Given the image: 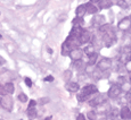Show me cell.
Returning a JSON list of instances; mask_svg holds the SVG:
<instances>
[{
    "mask_svg": "<svg viewBox=\"0 0 131 120\" xmlns=\"http://www.w3.org/2000/svg\"><path fill=\"white\" fill-rule=\"evenodd\" d=\"M13 104H14V102H13V99H12V97L9 96V94H6V95H4V96L1 97V102H0V106H1L5 110H7V111H12Z\"/></svg>",
    "mask_w": 131,
    "mask_h": 120,
    "instance_id": "obj_1",
    "label": "cell"
},
{
    "mask_svg": "<svg viewBox=\"0 0 131 120\" xmlns=\"http://www.w3.org/2000/svg\"><path fill=\"white\" fill-rule=\"evenodd\" d=\"M121 86L120 85H117V84H114V85H112V86L110 87V89H108V92H107V95L110 99H116L117 96L121 94Z\"/></svg>",
    "mask_w": 131,
    "mask_h": 120,
    "instance_id": "obj_2",
    "label": "cell"
},
{
    "mask_svg": "<svg viewBox=\"0 0 131 120\" xmlns=\"http://www.w3.org/2000/svg\"><path fill=\"white\" fill-rule=\"evenodd\" d=\"M112 67V60L110 58H103L99 60V62L97 64V68L100 69L102 71H105L107 69H110Z\"/></svg>",
    "mask_w": 131,
    "mask_h": 120,
    "instance_id": "obj_3",
    "label": "cell"
},
{
    "mask_svg": "<svg viewBox=\"0 0 131 120\" xmlns=\"http://www.w3.org/2000/svg\"><path fill=\"white\" fill-rule=\"evenodd\" d=\"M117 27H119V29H121V31H128L131 27V19L129 17L122 18L119 22V24H117Z\"/></svg>",
    "mask_w": 131,
    "mask_h": 120,
    "instance_id": "obj_4",
    "label": "cell"
},
{
    "mask_svg": "<svg viewBox=\"0 0 131 120\" xmlns=\"http://www.w3.org/2000/svg\"><path fill=\"white\" fill-rule=\"evenodd\" d=\"M70 58H71L73 61H78V60H81L82 58V50H80L79 48L77 49H72L69 53Z\"/></svg>",
    "mask_w": 131,
    "mask_h": 120,
    "instance_id": "obj_5",
    "label": "cell"
},
{
    "mask_svg": "<svg viewBox=\"0 0 131 120\" xmlns=\"http://www.w3.org/2000/svg\"><path fill=\"white\" fill-rule=\"evenodd\" d=\"M105 95L104 94H99L98 96H96L94 97V99H91L89 101V106L90 107H98V106H100L102 103H104L105 102Z\"/></svg>",
    "mask_w": 131,
    "mask_h": 120,
    "instance_id": "obj_6",
    "label": "cell"
},
{
    "mask_svg": "<svg viewBox=\"0 0 131 120\" xmlns=\"http://www.w3.org/2000/svg\"><path fill=\"white\" fill-rule=\"evenodd\" d=\"M81 92H82V93H84V94H87L88 96H90V95H92V94L97 93V92H98V88L95 86V85L89 84V85H85L83 88L81 89Z\"/></svg>",
    "mask_w": 131,
    "mask_h": 120,
    "instance_id": "obj_7",
    "label": "cell"
},
{
    "mask_svg": "<svg viewBox=\"0 0 131 120\" xmlns=\"http://www.w3.org/2000/svg\"><path fill=\"white\" fill-rule=\"evenodd\" d=\"M90 39H91V35H90V33H89V31H87V29H83L82 31V33L80 34V36H79V42H80V44H84V43H88V42L90 41Z\"/></svg>",
    "mask_w": 131,
    "mask_h": 120,
    "instance_id": "obj_8",
    "label": "cell"
},
{
    "mask_svg": "<svg viewBox=\"0 0 131 120\" xmlns=\"http://www.w3.org/2000/svg\"><path fill=\"white\" fill-rule=\"evenodd\" d=\"M120 117L124 120H129L131 119V109L128 107H122L120 111Z\"/></svg>",
    "mask_w": 131,
    "mask_h": 120,
    "instance_id": "obj_9",
    "label": "cell"
},
{
    "mask_svg": "<svg viewBox=\"0 0 131 120\" xmlns=\"http://www.w3.org/2000/svg\"><path fill=\"white\" fill-rule=\"evenodd\" d=\"M104 16H102V15H99V16H95L94 18H92V26L94 27H99L100 25H103V23H104Z\"/></svg>",
    "mask_w": 131,
    "mask_h": 120,
    "instance_id": "obj_10",
    "label": "cell"
},
{
    "mask_svg": "<svg viewBox=\"0 0 131 120\" xmlns=\"http://www.w3.org/2000/svg\"><path fill=\"white\" fill-rule=\"evenodd\" d=\"M75 14H77V17L82 18V17L87 14V7H85V5H80L77 8V10H75Z\"/></svg>",
    "mask_w": 131,
    "mask_h": 120,
    "instance_id": "obj_11",
    "label": "cell"
},
{
    "mask_svg": "<svg viewBox=\"0 0 131 120\" xmlns=\"http://www.w3.org/2000/svg\"><path fill=\"white\" fill-rule=\"evenodd\" d=\"M82 27H80V26H74L72 28V31H71V33H70V36H72V37H77V39H79V36H80V34L82 33Z\"/></svg>",
    "mask_w": 131,
    "mask_h": 120,
    "instance_id": "obj_12",
    "label": "cell"
},
{
    "mask_svg": "<svg viewBox=\"0 0 131 120\" xmlns=\"http://www.w3.org/2000/svg\"><path fill=\"white\" fill-rule=\"evenodd\" d=\"M66 88H67V91H70V92H78L80 86H79V84L75 83V82H69V83L66 84Z\"/></svg>",
    "mask_w": 131,
    "mask_h": 120,
    "instance_id": "obj_13",
    "label": "cell"
},
{
    "mask_svg": "<svg viewBox=\"0 0 131 120\" xmlns=\"http://www.w3.org/2000/svg\"><path fill=\"white\" fill-rule=\"evenodd\" d=\"M85 7H87V12H89V14H96L99 9H98L97 6H95V4H91V2H89V4L85 5Z\"/></svg>",
    "mask_w": 131,
    "mask_h": 120,
    "instance_id": "obj_14",
    "label": "cell"
},
{
    "mask_svg": "<svg viewBox=\"0 0 131 120\" xmlns=\"http://www.w3.org/2000/svg\"><path fill=\"white\" fill-rule=\"evenodd\" d=\"M98 6H99L100 9H107L112 6V1L111 0H100L98 2Z\"/></svg>",
    "mask_w": 131,
    "mask_h": 120,
    "instance_id": "obj_15",
    "label": "cell"
},
{
    "mask_svg": "<svg viewBox=\"0 0 131 120\" xmlns=\"http://www.w3.org/2000/svg\"><path fill=\"white\" fill-rule=\"evenodd\" d=\"M97 58H98V54L96 52L89 54L88 56V64H89V66H94L96 62H97Z\"/></svg>",
    "mask_w": 131,
    "mask_h": 120,
    "instance_id": "obj_16",
    "label": "cell"
},
{
    "mask_svg": "<svg viewBox=\"0 0 131 120\" xmlns=\"http://www.w3.org/2000/svg\"><path fill=\"white\" fill-rule=\"evenodd\" d=\"M4 87H5L6 93L9 94V95H12V94L14 93V91H15V87H14V84L13 83H6L4 85Z\"/></svg>",
    "mask_w": 131,
    "mask_h": 120,
    "instance_id": "obj_17",
    "label": "cell"
},
{
    "mask_svg": "<svg viewBox=\"0 0 131 120\" xmlns=\"http://www.w3.org/2000/svg\"><path fill=\"white\" fill-rule=\"evenodd\" d=\"M120 86H121V91L125 92V93H128V92H130V91H131V84H129L127 81L123 82V83L121 84Z\"/></svg>",
    "mask_w": 131,
    "mask_h": 120,
    "instance_id": "obj_18",
    "label": "cell"
},
{
    "mask_svg": "<svg viewBox=\"0 0 131 120\" xmlns=\"http://www.w3.org/2000/svg\"><path fill=\"white\" fill-rule=\"evenodd\" d=\"M104 43H105V46L106 47H111V44H112V42H113V36H110L108 35V32L106 34H105V36H104Z\"/></svg>",
    "mask_w": 131,
    "mask_h": 120,
    "instance_id": "obj_19",
    "label": "cell"
},
{
    "mask_svg": "<svg viewBox=\"0 0 131 120\" xmlns=\"http://www.w3.org/2000/svg\"><path fill=\"white\" fill-rule=\"evenodd\" d=\"M98 29H99L100 33H107V32L111 29V25L110 24H103V25H100Z\"/></svg>",
    "mask_w": 131,
    "mask_h": 120,
    "instance_id": "obj_20",
    "label": "cell"
},
{
    "mask_svg": "<svg viewBox=\"0 0 131 120\" xmlns=\"http://www.w3.org/2000/svg\"><path fill=\"white\" fill-rule=\"evenodd\" d=\"M70 51H71V49H70V47L67 46V44L64 42V44H63V46H62V54H63V56H69Z\"/></svg>",
    "mask_w": 131,
    "mask_h": 120,
    "instance_id": "obj_21",
    "label": "cell"
},
{
    "mask_svg": "<svg viewBox=\"0 0 131 120\" xmlns=\"http://www.w3.org/2000/svg\"><path fill=\"white\" fill-rule=\"evenodd\" d=\"M83 51H84L85 54H88V56H89V54H91V53H94V52H95V47L92 46V44H89V46L85 47Z\"/></svg>",
    "mask_w": 131,
    "mask_h": 120,
    "instance_id": "obj_22",
    "label": "cell"
},
{
    "mask_svg": "<svg viewBox=\"0 0 131 120\" xmlns=\"http://www.w3.org/2000/svg\"><path fill=\"white\" fill-rule=\"evenodd\" d=\"M26 113L30 118H34L37 116V111H36V108H27L26 110Z\"/></svg>",
    "mask_w": 131,
    "mask_h": 120,
    "instance_id": "obj_23",
    "label": "cell"
},
{
    "mask_svg": "<svg viewBox=\"0 0 131 120\" xmlns=\"http://www.w3.org/2000/svg\"><path fill=\"white\" fill-rule=\"evenodd\" d=\"M88 99H89V96L87 94L82 93V92H80V94H78V101L79 102H85Z\"/></svg>",
    "mask_w": 131,
    "mask_h": 120,
    "instance_id": "obj_24",
    "label": "cell"
},
{
    "mask_svg": "<svg viewBox=\"0 0 131 120\" xmlns=\"http://www.w3.org/2000/svg\"><path fill=\"white\" fill-rule=\"evenodd\" d=\"M72 23H73L74 26H80L81 24H83V19L80 18V17H77V18H74L72 21Z\"/></svg>",
    "mask_w": 131,
    "mask_h": 120,
    "instance_id": "obj_25",
    "label": "cell"
},
{
    "mask_svg": "<svg viewBox=\"0 0 131 120\" xmlns=\"http://www.w3.org/2000/svg\"><path fill=\"white\" fill-rule=\"evenodd\" d=\"M87 117L89 120H96L97 119V113H96L95 111H89L87 113Z\"/></svg>",
    "mask_w": 131,
    "mask_h": 120,
    "instance_id": "obj_26",
    "label": "cell"
},
{
    "mask_svg": "<svg viewBox=\"0 0 131 120\" xmlns=\"http://www.w3.org/2000/svg\"><path fill=\"white\" fill-rule=\"evenodd\" d=\"M116 5L119 7H121V8H123V9H125L128 7V2L125 1V0H117Z\"/></svg>",
    "mask_w": 131,
    "mask_h": 120,
    "instance_id": "obj_27",
    "label": "cell"
},
{
    "mask_svg": "<svg viewBox=\"0 0 131 120\" xmlns=\"http://www.w3.org/2000/svg\"><path fill=\"white\" fill-rule=\"evenodd\" d=\"M124 67H125V70L128 72H131V59H129L127 62H125Z\"/></svg>",
    "mask_w": 131,
    "mask_h": 120,
    "instance_id": "obj_28",
    "label": "cell"
},
{
    "mask_svg": "<svg viewBox=\"0 0 131 120\" xmlns=\"http://www.w3.org/2000/svg\"><path fill=\"white\" fill-rule=\"evenodd\" d=\"M18 100L21 102H26L27 101V96H26V94H24V93H21L18 95Z\"/></svg>",
    "mask_w": 131,
    "mask_h": 120,
    "instance_id": "obj_29",
    "label": "cell"
},
{
    "mask_svg": "<svg viewBox=\"0 0 131 120\" xmlns=\"http://www.w3.org/2000/svg\"><path fill=\"white\" fill-rule=\"evenodd\" d=\"M49 102V99L48 97H42V99L39 100V104H46Z\"/></svg>",
    "mask_w": 131,
    "mask_h": 120,
    "instance_id": "obj_30",
    "label": "cell"
},
{
    "mask_svg": "<svg viewBox=\"0 0 131 120\" xmlns=\"http://www.w3.org/2000/svg\"><path fill=\"white\" fill-rule=\"evenodd\" d=\"M24 82H25V84H26L29 87L32 86V81H31V78H29V77H25V78H24Z\"/></svg>",
    "mask_w": 131,
    "mask_h": 120,
    "instance_id": "obj_31",
    "label": "cell"
},
{
    "mask_svg": "<svg viewBox=\"0 0 131 120\" xmlns=\"http://www.w3.org/2000/svg\"><path fill=\"white\" fill-rule=\"evenodd\" d=\"M71 77H72V71H70V70L65 71V79H66V81H69Z\"/></svg>",
    "mask_w": 131,
    "mask_h": 120,
    "instance_id": "obj_32",
    "label": "cell"
},
{
    "mask_svg": "<svg viewBox=\"0 0 131 120\" xmlns=\"http://www.w3.org/2000/svg\"><path fill=\"white\" fill-rule=\"evenodd\" d=\"M36 104H37V102L34 101V100H31V101L29 102V108H34Z\"/></svg>",
    "mask_w": 131,
    "mask_h": 120,
    "instance_id": "obj_33",
    "label": "cell"
},
{
    "mask_svg": "<svg viewBox=\"0 0 131 120\" xmlns=\"http://www.w3.org/2000/svg\"><path fill=\"white\" fill-rule=\"evenodd\" d=\"M6 91H5V87L4 86H1L0 85V95H6Z\"/></svg>",
    "mask_w": 131,
    "mask_h": 120,
    "instance_id": "obj_34",
    "label": "cell"
},
{
    "mask_svg": "<svg viewBox=\"0 0 131 120\" xmlns=\"http://www.w3.org/2000/svg\"><path fill=\"white\" fill-rule=\"evenodd\" d=\"M125 100H127L128 102H131V93H130V92L125 93Z\"/></svg>",
    "mask_w": 131,
    "mask_h": 120,
    "instance_id": "obj_35",
    "label": "cell"
},
{
    "mask_svg": "<svg viewBox=\"0 0 131 120\" xmlns=\"http://www.w3.org/2000/svg\"><path fill=\"white\" fill-rule=\"evenodd\" d=\"M52 81H54V77H52V76L45 77V82H52Z\"/></svg>",
    "mask_w": 131,
    "mask_h": 120,
    "instance_id": "obj_36",
    "label": "cell"
},
{
    "mask_svg": "<svg viewBox=\"0 0 131 120\" xmlns=\"http://www.w3.org/2000/svg\"><path fill=\"white\" fill-rule=\"evenodd\" d=\"M77 120H85V117L83 116V114H81V113H80L79 116L77 117Z\"/></svg>",
    "mask_w": 131,
    "mask_h": 120,
    "instance_id": "obj_37",
    "label": "cell"
},
{
    "mask_svg": "<svg viewBox=\"0 0 131 120\" xmlns=\"http://www.w3.org/2000/svg\"><path fill=\"white\" fill-rule=\"evenodd\" d=\"M4 64H6V61H5V59L2 58L1 56H0V66H2Z\"/></svg>",
    "mask_w": 131,
    "mask_h": 120,
    "instance_id": "obj_38",
    "label": "cell"
},
{
    "mask_svg": "<svg viewBox=\"0 0 131 120\" xmlns=\"http://www.w3.org/2000/svg\"><path fill=\"white\" fill-rule=\"evenodd\" d=\"M99 1H100V0H90V2H91V4H98Z\"/></svg>",
    "mask_w": 131,
    "mask_h": 120,
    "instance_id": "obj_39",
    "label": "cell"
},
{
    "mask_svg": "<svg viewBox=\"0 0 131 120\" xmlns=\"http://www.w3.org/2000/svg\"><path fill=\"white\" fill-rule=\"evenodd\" d=\"M48 52H49V53H52V50L49 48V49H48Z\"/></svg>",
    "mask_w": 131,
    "mask_h": 120,
    "instance_id": "obj_40",
    "label": "cell"
},
{
    "mask_svg": "<svg viewBox=\"0 0 131 120\" xmlns=\"http://www.w3.org/2000/svg\"><path fill=\"white\" fill-rule=\"evenodd\" d=\"M45 120H51V117H47V118L45 119Z\"/></svg>",
    "mask_w": 131,
    "mask_h": 120,
    "instance_id": "obj_41",
    "label": "cell"
},
{
    "mask_svg": "<svg viewBox=\"0 0 131 120\" xmlns=\"http://www.w3.org/2000/svg\"><path fill=\"white\" fill-rule=\"evenodd\" d=\"M0 39H2V35H1V34H0Z\"/></svg>",
    "mask_w": 131,
    "mask_h": 120,
    "instance_id": "obj_42",
    "label": "cell"
},
{
    "mask_svg": "<svg viewBox=\"0 0 131 120\" xmlns=\"http://www.w3.org/2000/svg\"><path fill=\"white\" fill-rule=\"evenodd\" d=\"M0 102H1V97H0Z\"/></svg>",
    "mask_w": 131,
    "mask_h": 120,
    "instance_id": "obj_43",
    "label": "cell"
},
{
    "mask_svg": "<svg viewBox=\"0 0 131 120\" xmlns=\"http://www.w3.org/2000/svg\"><path fill=\"white\" fill-rule=\"evenodd\" d=\"M130 82H131V76H130Z\"/></svg>",
    "mask_w": 131,
    "mask_h": 120,
    "instance_id": "obj_44",
    "label": "cell"
},
{
    "mask_svg": "<svg viewBox=\"0 0 131 120\" xmlns=\"http://www.w3.org/2000/svg\"><path fill=\"white\" fill-rule=\"evenodd\" d=\"M130 103H131V102H130Z\"/></svg>",
    "mask_w": 131,
    "mask_h": 120,
    "instance_id": "obj_45",
    "label": "cell"
}]
</instances>
